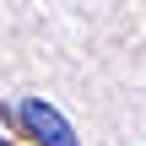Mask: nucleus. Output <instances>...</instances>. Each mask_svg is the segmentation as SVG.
<instances>
[{"label": "nucleus", "instance_id": "1", "mask_svg": "<svg viewBox=\"0 0 146 146\" xmlns=\"http://www.w3.org/2000/svg\"><path fill=\"white\" fill-rule=\"evenodd\" d=\"M22 130H27L38 146H76L70 119H65L49 98H27V103H22Z\"/></svg>", "mask_w": 146, "mask_h": 146}, {"label": "nucleus", "instance_id": "2", "mask_svg": "<svg viewBox=\"0 0 146 146\" xmlns=\"http://www.w3.org/2000/svg\"><path fill=\"white\" fill-rule=\"evenodd\" d=\"M0 146H5V141H0Z\"/></svg>", "mask_w": 146, "mask_h": 146}]
</instances>
